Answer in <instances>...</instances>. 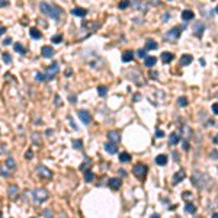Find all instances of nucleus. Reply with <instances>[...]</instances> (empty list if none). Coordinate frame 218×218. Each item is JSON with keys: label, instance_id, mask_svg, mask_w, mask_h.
Here are the masks:
<instances>
[{"label": "nucleus", "instance_id": "nucleus-1", "mask_svg": "<svg viewBox=\"0 0 218 218\" xmlns=\"http://www.w3.org/2000/svg\"><path fill=\"white\" fill-rule=\"evenodd\" d=\"M39 9H41V12L44 15H47L51 19H54L55 22H58V19L61 16V9L60 8H57V6H54L51 3H47V2H41L39 3Z\"/></svg>", "mask_w": 218, "mask_h": 218}, {"label": "nucleus", "instance_id": "nucleus-2", "mask_svg": "<svg viewBox=\"0 0 218 218\" xmlns=\"http://www.w3.org/2000/svg\"><path fill=\"white\" fill-rule=\"evenodd\" d=\"M204 180H209V177L204 173H199L198 170L193 173L192 176V183L196 186V188H206V183L209 185V182H204Z\"/></svg>", "mask_w": 218, "mask_h": 218}, {"label": "nucleus", "instance_id": "nucleus-3", "mask_svg": "<svg viewBox=\"0 0 218 218\" xmlns=\"http://www.w3.org/2000/svg\"><path fill=\"white\" fill-rule=\"evenodd\" d=\"M147 172H148V167H147L146 164H143V163H137V164L134 166V169H132V173H134V176H135L137 179H140V180L146 179V176H147Z\"/></svg>", "mask_w": 218, "mask_h": 218}, {"label": "nucleus", "instance_id": "nucleus-4", "mask_svg": "<svg viewBox=\"0 0 218 218\" xmlns=\"http://www.w3.org/2000/svg\"><path fill=\"white\" fill-rule=\"evenodd\" d=\"M182 28H185V25L183 26H176V28H172L166 35H164V38L167 39V41H170V42H176L177 39H179V37H180V34H182Z\"/></svg>", "mask_w": 218, "mask_h": 218}, {"label": "nucleus", "instance_id": "nucleus-5", "mask_svg": "<svg viewBox=\"0 0 218 218\" xmlns=\"http://www.w3.org/2000/svg\"><path fill=\"white\" fill-rule=\"evenodd\" d=\"M34 198L37 202H44L48 199V190L44 189V188H39V189H35L34 190Z\"/></svg>", "mask_w": 218, "mask_h": 218}, {"label": "nucleus", "instance_id": "nucleus-6", "mask_svg": "<svg viewBox=\"0 0 218 218\" xmlns=\"http://www.w3.org/2000/svg\"><path fill=\"white\" fill-rule=\"evenodd\" d=\"M58 71H60V67H58V64L57 63H52L50 67H48V70H47V74H45V79L47 80H52L57 74H58Z\"/></svg>", "mask_w": 218, "mask_h": 218}, {"label": "nucleus", "instance_id": "nucleus-7", "mask_svg": "<svg viewBox=\"0 0 218 218\" xmlns=\"http://www.w3.org/2000/svg\"><path fill=\"white\" fill-rule=\"evenodd\" d=\"M37 173H38V176H41V177H44V179H51V177H52V173H51L44 164H38V166H37Z\"/></svg>", "mask_w": 218, "mask_h": 218}, {"label": "nucleus", "instance_id": "nucleus-8", "mask_svg": "<svg viewBox=\"0 0 218 218\" xmlns=\"http://www.w3.org/2000/svg\"><path fill=\"white\" fill-rule=\"evenodd\" d=\"M77 115H79V118H80V121L84 124V125H89L90 124V121H92V115H90V112H87V111H77Z\"/></svg>", "mask_w": 218, "mask_h": 218}, {"label": "nucleus", "instance_id": "nucleus-9", "mask_svg": "<svg viewBox=\"0 0 218 218\" xmlns=\"http://www.w3.org/2000/svg\"><path fill=\"white\" fill-rule=\"evenodd\" d=\"M192 31H193V35L195 37H202L204 31H205V25L202 22H195L193 26H192Z\"/></svg>", "mask_w": 218, "mask_h": 218}, {"label": "nucleus", "instance_id": "nucleus-10", "mask_svg": "<svg viewBox=\"0 0 218 218\" xmlns=\"http://www.w3.org/2000/svg\"><path fill=\"white\" fill-rule=\"evenodd\" d=\"M41 54H42L44 58H51L54 55V48L50 47V45H44L42 50H41Z\"/></svg>", "mask_w": 218, "mask_h": 218}, {"label": "nucleus", "instance_id": "nucleus-11", "mask_svg": "<svg viewBox=\"0 0 218 218\" xmlns=\"http://www.w3.org/2000/svg\"><path fill=\"white\" fill-rule=\"evenodd\" d=\"M121 179H118V177H112V179H109V182H108V185H109V188L111 189H114V190H118L119 188H121Z\"/></svg>", "mask_w": 218, "mask_h": 218}, {"label": "nucleus", "instance_id": "nucleus-12", "mask_svg": "<svg viewBox=\"0 0 218 218\" xmlns=\"http://www.w3.org/2000/svg\"><path fill=\"white\" fill-rule=\"evenodd\" d=\"M192 61H193V57H192V55H189V54H183V55L180 57V60H179V64H180L182 67H186V66H189Z\"/></svg>", "mask_w": 218, "mask_h": 218}, {"label": "nucleus", "instance_id": "nucleus-13", "mask_svg": "<svg viewBox=\"0 0 218 218\" xmlns=\"http://www.w3.org/2000/svg\"><path fill=\"white\" fill-rule=\"evenodd\" d=\"M108 140L115 143V144H118L121 141V135H119L118 131H111V132H108Z\"/></svg>", "mask_w": 218, "mask_h": 218}, {"label": "nucleus", "instance_id": "nucleus-14", "mask_svg": "<svg viewBox=\"0 0 218 218\" xmlns=\"http://www.w3.org/2000/svg\"><path fill=\"white\" fill-rule=\"evenodd\" d=\"M8 193H9V198L10 199H16L18 198V193H19V188L16 185H10L9 189H8Z\"/></svg>", "mask_w": 218, "mask_h": 218}, {"label": "nucleus", "instance_id": "nucleus-15", "mask_svg": "<svg viewBox=\"0 0 218 218\" xmlns=\"http://www.w3.org/2000/svg\"><path fill=\"white\" fill-rule=\"evenodd\" d=\"M186 177V172L185 170H179L175 176H173V185H177L179 182H182Z\"/></svg>", "mask_w": 218, "mask_h": 218}, {"label": "nucleus", "instance_id": "nucleus-16", "mask_svg": "<svg viewBox=\"0 0 218 218\" xmlns=\"http://www.w3.org/2000/svg\"><path fill=\"white\" fill-rule=\"evenodd\" d=\"M105 150H106L109 154H115V153L118 151V148H117V144H115V143H112V141L105 144Z\"/></svg>", "mask_w": 218, "mask_h": 218}, {"label": "nucleus", "instance_id": "nucleus-17", "mask_svg": "<svg viewBox=\"0 0 218 218\" xmlns=\"http://www.w3.org/2000/svg\"><path fill=\"white\" fill-rule=\"evenodd\" d=\"M86 13H87V10H86V9H83V8H74V9H71V15H74V16L84 18V16H86Z\"/></svg>", "mask_w": 218, "mask_h": 218}, {"label": "nucleus", "instance_id": "nucleus-18", "mask_svg": "<svg viewBox=\"0 0 218 218\" xmlns=\"http://www.w3.org/2000/svg\"><path fill=\"white\" fill-rule=\"evenodd\" d=\"M195 18V13L192 12V10H183L182 12V19L185 21V22H189V21H192Z\"/></svg>", "mask_w": 218, "mask_h": 218}, {"label": "nucleus", "instance_id": "nucleus-19", "mask_svg": "<svg viewBox=\"0 0 218 218\" xmlns=\"http://www.w3.org/2000/svg\"><path fill=\"white\" fill-rule=\"evenodd\" d=\"M156 63H157V58H156V57H146V58H144V66L148 67V68H151L153 66H156Z\"/></svg>", "mask_w": 218, "mask_h": 218}, {"label": "nucleus", "instance_id": "nucleus-20", "mask_svg": "<svg viewBox=\"0 0 218 218\" xmlns=\"http://www.w3.org/2000/svg\"><path fill=\"white\" fill-rule=\"evenodd\" d=\"M190 134H192V130L188 127V125H182V131H180V135H183L185 140L190 138Z\"/></svg>", "mask_w": 218, "mask_h": 218}, {"label": "nucleus", "instance_id": "nucleus-21", "mask_svg": "<svg viewBox=\"0 0 218 218\" xmlns=\"http://www.w3.org/2000/svg\"><path fill=\"white\" fill-rule=\"evenodd\" d=\"M179 141H180V134L173 132V134L169 135V144H170V146H175V144H177Z\"/></svg>", "mask_w": 218, "mask_h": 218}, {"label": "nucleus", "instance_id": "nucleus-22", "mask_svg": "<svg viewBox=\"0 0 218 218\" xmlns=\"http://www.w3.org/2000/svg\"><path fill=\"white\" fill-rule=\"evenodd\" d=\"M132 58H134V52L132 51H125L122 54V57H121V60L124 63H130V61H132Z\"/></svg>", "mask_w": 218, "mask_h": 218}, {"label": "nucleus", "instance_id": "nucleus-23", "mask_svg": "<svg viewBox=\"0 0 218 218\" xmlns=\"http://www.w3.org/2000/svg\"><path fill=\"white\" fill-rule=\"evenodd\" d=\"M156 163H157L159 166H166V164H167V156H166V154H159V156L156 157Z\"/></svg>", "mask_w": 218, "mask_h": 218}, {"label": "nucleus", "instance_id": "nucleus-24", "mask_svg": "<svg viewBox=\"0 0 218 218\" xmlns=\"http://www.w3.org/2000/svg\"><path fill=\"white\" fill-rule=\"evenodd\" d=\"M157 48H159V44H157L156 41H153V39H148V41L146 42V50L154 51V50H157Z\"/></svg>", "mask_w": 218, "mask_h": 218}, {"label": "nucleus", "instance_id": "nucleus-25", "mask_svg": "<svg viewBox=\"0 0 218 218\" xmlns=\"http://www.w3.org/2000/svg\"><path fill=\"white\" fill-rule=\"evenodd\" d=\"M29 34H31V37H32L34 39H41V38H42V34H41V31H39V29H37V28H31Z\"/></svg>", "mask_w": 218, "mask_h": 218}, {"label": "nucleus", "instance_id": "nucleus-26", "mask_svg": "<svg viewBox=\"0 0 218 218\" xmlns=\"http://www.w3.org/2000/svg\"><path fill=\"white\" fill-rule=\"evenodd\" d=\"M173 58H175V57H173L172 52H163V54H161V61H163V63H172Z\"/></svg>", "mask_w": 218, "mask_h": 218}, {"label": "nucleus", "instance_id": "nucleus-27", "mask_svg": "<svg viewBox=\"0 0 218 218\" xmlns=\"http://www.w3.org/2000/svg\"><path fill=\"white\" fill-rule=\"evenodd\" d=\"M13 48H15V51H16V52H19V54H22V55H23V54H26V48H25L22 44H19V42H16V44L13 45Z\"/></svg>", "mask_w": 218, "mask_h": 218}, {"label": "nucleus", "instance_id": "nucleus-28", "mask_svg": "<svg viewBox=\"0 0 218 218\" xmlns=\"http://www.w3.org/2000/svg\"><path fill=\"white\" fill-rule=\"evenodd\" d=\"M6 166H8V169L12 172V170H15V167H16V163H15V160H13L12 157H9V159H6Z\"/></svg>", "mask_w": 218, "mask_h": 218}, {"label": "nucleus", "instance_id": "nucleus-29", "mask_svg": "<svg viewBox=\"0 0 218 218\" xmlns=\"http://www.w3.org/2000/svg\"><path fill=\"white\" fill-rule=\"evenodd\" d=\"M93 179H95L93 172H92V170H89V169H87V170H84V180H86V182H92Z\"/></svg>", "mask_w": 218, "mask_h": 218}, {"label": "nucleus", "instance_id": "nucleus-30", "mask_svg": "<svg viewBox=\"0 0 218 218\" xmlns=\"http://www.w3.org/2000/svg\"><path fill=\"white\" fill-rule=\"evenodd\" d=\"M119 160H121L122 163H127V161H130V160H131V154L124 151V153H121V154H119Z\"/></svg>", "mask_w": 218, "mask_h": 218}, {"label": "nucleus", "instance_id": "nucleus-31", "mask_svg": "<svg viewBox=\"0 0 218 218\" xmlns=\"http://www.w3.org/2000/svg\"><path fill=\"white\" fill-rule=\"evenodd\" d=\"M185 211L189 212V214H195V212H196V206H195L193 204H189V202H188V204L185 205Z\"/></svg>", "mask_w": 218, "mask_h": 218}, {"label": "nucleus", "instance_id": "nucleus-32", "mask_svg": "<svg viewBox=\"0 0 218 218\" xmlns=\"http://www.w3.org/2000/svg\"><path fill=\"white\" fill-rule=\"evenodd\" d=\"M130 5H131V0H122V2H119L118 8H119L121 10H124V9H127Z\"/></svg>", "mask_w": 218, "mask_h": 218}, {"label": "nucleus", "instance_id": "nucleus-33", "mask_svg": "<svg viewBox=\"0 0 218 218\" xmlns=\"http://www.w3.org/2000/svg\"><path fill=\"white\" fill-rule=\"evenodd\" d=\"M61 41H63V35L61 34H57V35H54L51 38V42H54V44H60Z\"/></svg>", "mask_w": 218, "mask_h": 218}, {"label": "nucleus", "instance_id": "nucleus-34", "mask_svg": "<svg viewBox=\"0 0 218 218\" xmlns=\"http://www.w3.org/2000/svg\"><path fill=\"white\" fill-rule=\"evenodd\" d=\"M73 147H74L76 150H81V148H83L81 140H73Z\"/></svg>", "mask_w": 218, "mask_h": 218}, {"label": "nucleus", "instance_id": "nucleus-35", "mask_svg": "<svg viewBox=\"0 0 218 218\" xmlns=\"http://www.w3.org/2000/svg\"><path fill=\"white\" fill-rule=\"evenodd\" d=\"M90 164H92V160H89V159H86V161L80 166V170L81 172H84V170H87L89 167H90Z\"/></svg>", "mask_w": 218, "mask_h": 218}, {"label": "nucleus", "instance_id": "nucleus-36", "mask_svg": "<svg viewBox=\"0 0 218 218\" xmlns=\"http://www.w3.org/2000/svg\"><path fill=\"white\" fill-rule=\"evenodd\" d=\"M177 105H179V106H186V105H188V99H186L185 96H180V97L177 99Z\"/></svg>", "mask_w": 218, "mask_h": 218}, {"label": "nucleus", "instance_id": "nucleus-37", "mask_svg": "<svg viewBox=\"0 0 218 218\" xmlns=\"http://www.w3.org/2000/svg\"><path fill=\"white\" fill-rule=\"evenodd\" d=\"M97 93H99V96H105V95L108 93V89H106L105 86H99V87H97Z\"/></svg>", "mask_w": 218, "mask_h": 218}, {"label": "nucleus", "instance_id": "nucleus-38", "mask_svg": "<svg viewBox=\"0 0 218 218\" xmlns=\"http://www.w3.org/2000/svg\"><path fill=\"white\" fill-rule=\"evenodd\" d=\"M137 57H138V58H146V57H147L146 50H138V51H137Z\"/></svg>", "mask_w": 218, "mask_h": 218}, {"label": "nucleus", "instance_id": "nucleus-39", "mask_svg": "<svg viewBox=\"0 0 218 218\" xmlns=\"http://www.w3.org/2000/svg\"><path fill=\"white\" fill-rule=\"evenodd\" d=\"M35 79H37L38 81H44V80H47V79H45V74H42V73H37V74H35Z\"/></svg>", "mask_w": 218, "mask_h": 218}, {"label": "nucleus", "instance_id": "nucleus-40", "mask_svg": "<svg viewBox=\"0 0 218 218\" xmlns=\"http://www.w3.org/2000/svg\"><path fill=\"white\" fill-rule=\"evenodd\" d=\"M32 140H34V143L35 144H41V138H39V134H32Z\"/></svg>", "mask_w": 218, "mask_h": 218}, {"label": "nucleus", "instance_id": "nucleus-41", "mask_svg": "<svg viewBox=\"0 0 218 218\" xmlns=\"http://www.w3.org/2000/svg\"><path fill=\"white\" fill-rule=\"evenodd\" d=\"M3 61H5V63H8V64H9V63H10V61H12V57H10V55H9V54H8V52H3Z\"/></svg>", "mask_w": 218, "mask_h": 218}, {"label": "nucleus", "instance_id": "nucleus-42", "mask_svg": "<svg viewBox=\"0 0 218 218\" xmlns=\"http://www.w3.org/2000/svg\"><path fill=\"white\" fill-rule=\"evenodd\" d=\"M182 148H183L185 151H188V150H189V144H188V140H183V143H182Z\"/></svg>", "mask_w": 218, "mask_h": 218}, {"label": "nucleus", "instance_id": "nucleus-43", "mask_svg": "<svg viewBox=\"0 0 218 218\" xmlns=\"http://www.w3.org/2000/svg\"><path fill=\"white\" fill-rule=\"evenodd\" d=\"M156 137H157V138H163V137H164V132H163L161 130H157V132H156Z\"/></svg>", "mask_w": 218, "mask_h": 218}, {"label": "nucleus", "instance_id": "nucleus-44", "mask_svg": "<svg viewBox=\"0 0 218 218\" xmlns=\"http://www.w3.org/2000/svg\"><path fill=\"white\" fill-rule=\"evenodd\" d=\"M212 114H215V115L218 114V103H214V105H212Z\"/></svg>", "mask_w": 218, "mask_h": 218}, {"label": "nucleus", "instance_id": "nucleus-45", "mask_svg": "<svg viewBox=\"0 0 218 218\" xmlns=\"http://www.w3.org/2000/svg\"><path fill=\"white\" fill-rule=\"evenodd\" d=\"M68 99H70V103H73V105L77 102V100H76L77 97H76V96H73V95H70V96H68Z\"/></svg>", "mask_w": 218, "mask_h": 218}, {"label": "nucleus", "instance_id": "nucleus-46", "mask_svg": "<svg viewBox=\"0 0 218 218\" xmlns=\"http://www.w3.org/2000/svg\"><path fill=\"white\" fill-rule=\"evenodd\" d=\"M8 5H9V2H8V0H0V8L8 6Z\"/></svg>", "mask_w": 218, "mask_h": 218}, {"label": "nucleus", "instance_id": "nucleus-47", "mask_svg": "<svg viewBox=\"0 0 218 218\" xmlns=\"http://www.w3.org/2000/svg\"><path fill=\"white\" fill-rule=\"evenodd\" d=\"M169 18H170V15H169V13H166V15H163V16H161V21H163V22H167V21H169Z\"/></svg>", "mask_w": 218, "mask_h": 218}, {"label": "nucleus", "instance_id": "nucleus-48", "mask_svg": "<svg viewBox=\"0 0 218 218\" xmlns=\"http://www.w3.org/2000/svg\"><path fill=\"white\" fill-rule=\"evenodd\" d=\"M183 198H185V199H188V198L190 199V198H192V195H190V192H183Z\"/></svg>", "mask_w": 218, "mask_h": 218}, {"label": "nucleus", "instance_id": "nucleus-49", "mask_svg": "<svg viewBox=\"0 0 218 218\" xmlns=\"http://www.w3.org/2000/svg\"><path fill=\"white\" fill-rule=\"evenodd\" d=\"M25 157H26V159H31V157H32V150H28L26 154H25Z\"/></svg>", "mask_w": 218, "mask_h": 218}, {"label": "nucleus", "instance_id": "nucleus-50", "mask_svg": "<svg viewBox=\"0 0 218 218\" xmlns=\"http://www.w3.org/2000/svg\"><path fill=\"white\" fill-rule=\"evenodd\" d=\"M148 3H151V5H159L160 3V0H147Z\"/></svg>", "mask_w": 218, "mask_h": 218}, {"label": "nucleus", "instance_id": "nucleus-51", "mask_svg": "<svg viewBox=\"0 0 218 218\" xmlns=\"http://www.w3.org/2000/svg\"><path fill=\"white\" fill-rule=\"evenodd\" d=\"M173 157H175V161H179V154L176 151H173Z\"/></svg>", "mask_w": 218, "mask_h": 218}, {"label": "nucleus", "instance_id": "nucleus-52", "mask_svg": "<svg viewBox=\"0 0 218 218\" xmlns=\"http://www.w3.org/2000/svg\"><path fill=\"white\" fill-rule=\"evenodd\" d=\"M10 42H12V39H10V38H6V39H5V42H3V44H5V45H9V44H10Z\"/></svg>", "mask_w": 218, "mask_h": 218}, {"label": "nucleus", "instance_id": "nucleus-53", "mask_svg": "<svg viewBox=\"0 0 218 218\" xmlns=\"http://www.w3.org/2000/svg\"><path fill=\"white\" fill-rule=\"evenodd\" d=\"M55 105H57V106H60V96H58V95L55 96Z\"/></svg>", "mask_w": 218, "mask_h": 218}, {"label": "nucleus", "instance_id": "nucleus-54", "mask_svg": "<svg viewBox=\"0 0 218 218\" xmlns=\"http://www.w3.org/2000/svg\"><path fill=\"white\" fill-rule=\"evenodd\" d=\"M5 31H6V28H5V26H0V35H3V34H5Z\"/></svg>", "mask_w": 218, "mask_h": 218}, {"label": "nucleus", "instance_id": "nucleus-55", "mask_svg": "<svg viewBox=\"0 0 218 218\" xmlns=\"http://www.w3.org/2000/svg\"><path fill=\"white\" fill-rule=\"evenodd\" d=\"M44 215H52V212H51L50 209H45V211H44Z\"/></svg>", "mask_w": 218, "mask_h": 218}, {"label": "nucleus", "instance_id": "nucleus-56", "mask_svg": "<svg viewBox=\"0 0 218 218\" xmlns=\"http://www.w3.org/2000/svg\"><path fill=\"white\" fill-rule=\"evenodd\" d=\"M140 97H141V95H135V96H134V102H138Z\"/></svg>", "mask_w": 218, "mask_h": 218}, {"label": "nucleus", "instance_id": "nucleus-57", "mask_svg": "<svg viewBox=\"0 0 218 218\" xmlns=\"http://www.w3.org/2000/svg\"><path fill=\"white\" fill-rule=\"evenodd\" d=\"M150 76H151V79H156L157 77V73L154 71V73H150Z\"/></svg>", "mask_w": 218, "mask_h": 218}, {"label": "nucleus", "instance_id": "nucleus-58", "mask_svg": "<svg viewBox=\"0 0 218 218\" xmlns=\"http://www.w3.org/2000/svg\"><path fill=\"white\" fill-rule=\"evenodd\" d=\"M45 134H47V135H51V134H52V130H47V132H45Z\"/></svg>", "mask_w": 218, "mask_h": 218}, {"label": "nucleus", "instance_id": "nucleus-59", "mask_svg": "<svg viewBox=\"0 0 218 218\" xmlns=\"http://www.w3.org/2000/svg\"><path fill=\"white\" fill-rule=\"evenodd\" d=\"M3 151H5V148H3L2 146H0V153H3Z\"/></svg>", "mask_w": 218, "mask_h": 218}, {"label": "nucleus", "instance_id": "nucleus-60", "mask_svg": "<svg viewBox=\"0 0 218 218\" xmlns=\"http://www.w3.org/2000/svg\"><path fill=\"white\" fill-rule=\"evenodd\" d=\"M169 2H172V0H169Z\"/></svg>", "mask_w": 218, "mask_h": 218}]
</instances>
